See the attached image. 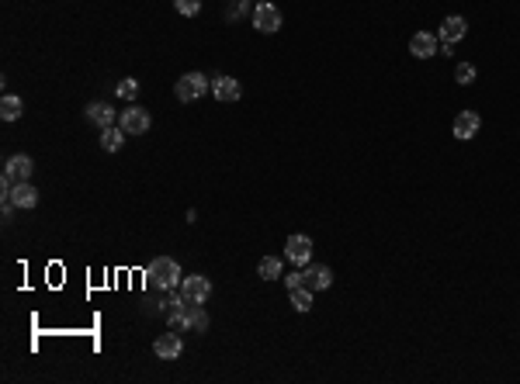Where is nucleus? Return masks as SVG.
Returning a JSON list of instances; mask_svg holds the SVG:
<instances>
[{
	"mask_svg": "<svg viewBox=\"0 0 520 384\" xmlns=\"http://www.w3.org/2000/svg\"><path fill=\"white\" fill-rule=\"evenodd\" d=\"M146 287L149 291H170V287H180V280H184V273H180V263L177 260H170V256H160V260H153L149 267H146Z\"/></svg>",
	"mask_w": 520,
	"mask_h": 384,
	"instance_id": "f257e3e1",
	"label": "nucleus"
},
{
	"mask_svg": "<svg viewBox=\"0 0 520 384\" xmlns=\"http://www.w3.org/2000/svg\"><path fill=\"white\" fill-rule=\"evenodd\" d=\"M208 90H212V80H208L205 73H184V77L174 84V94H177V101H180V104L198 101V97H205Z\"/></svg>",
	"mask_w": 520,
	"mask_h": 384,
	"instance_id": "f03ea898",
	"label": "nucleus"
},
{
	"mask_svg": "<svg viewBox=\"0 0 520 384\" xmlns=\"http://www.w3.org/2000/svg\"><path fill=\"white\" fill-rule=\"evenodd\" d=\"M253 28L257 32H264V35H275V32H281V11L271 4H257L253 8Z\"/></svg>",
	"mask_w": 520,
	"mask_h": 384,
	"instance_id": "7ed1b4c3",
	"label": "nucleus"
},
{
	"mask_svg": "<svg viewBox=\"0 0 520 384\" xmlns=\"http://www.w3.org/2000/svg\"><path fill=\"white\" fill-rule=\"evenodd\" d=\"M118 125L129 132V135H142V132H149V111L146 108H139V104H129L122 115H118Z\"/></svg>",
	"mask_w": 520,
	"mask_h": 384,
	"instance_id": "20e7f679",
	"label": "nucleus"
},
{
	"mask_svg": "<svg viewBox=\"0 0 520 384\" xmlns=\"http://www.w3.org/2000/svg\"><path fill=\"white\" fill-rule=\"evenodd\" d=\"M180 294H184V301H201L205 305L212 298V280L205 273H187L180 280Z\"/></svg>",
	"mask_w": 520,
	"mask_h": 384,
	"instance_id": "39448f33",
	"label": "nucleus"
},
{
	"mask_svg": "<svg viewBox=\"0 0 520 384\" xmlns=\"http://www.w3.org/2000/svg\"><path fill=\"white\" fill-rule=\"evenodd\" d=\"M285 260L295 263V267L313 263V239H309V236H288V242H285Z\"/></svg>",
	"mask_w": 520,
	"mask_h": 384,
	"instance_id": "423d86ee",
	"label": "nucleus"
},
{
	"mask_svg": "<svg viewBox=\"0 0 520 384\" xmlns=\"http://www.w3.org/2000/svg\"><path fill=\"white\" fill-rule=\"evenodd\" d=\"M153 353L160 356V360H177L180 353H184V343H180V332H163V336H156V343H153Z\"/></svg>",
	"mask_w": 520,
	"mask_h": 384,
	"instance_id": "0eeeda50",
	"label": "nucleus"
},
{
	"mask_svg": "<svg viewBox=\"0 0 520 384\" xmlns=\"http://www.w3.org/2000/svg\"><path fill=\"white\" fill-rule=\"evenodd\" d=\"M212 94H215V101L232 104V101L243 97V84H239L236 77H215V80H212Z\"/></svg>",
	"mask_w": 520,
	"mask_h": 384,
	"instance_id": "6e6552de",
	"label": "nucleus"
},
{
	"mask_svg": "<svg viewBox=\"0 0 520 384\" xmlns=\"http://www.w3.org/2000/svg\"><path fill=\"white\" fill-rule=\"evenodd\" d=\"M302 284H306L309 291H326V287L333 284V270H330V267H313V263H306V267H302Z\"/></svg>",
	"mask_w": 520,
	"mask_h": 384,
	"instance_id": "1a4fd4ad",
	"label": "nucleus"
},
{
	"mask_svg": "<svg viewBox=\"0 0 520 384\" xmlns=\"http://www.w3.org/2000/svg\"><path fill=\"white\" fill-rule=\"evenodd\" d=\"M465 32H468V21H465L461 15L444 18V21H440V28H437L440 42H461V39H465Z\"/></svg>",
	"mask_w": 520,
	"mask_h": 384,
	"instance_id": "9d476101",
	"label": "nucleus"
},
{
	"mask_svg": "<svg viewBox=\"0 0 520 384\" xmlns=\"http://www.w3.org/2000/svg\"><path fill=\"white\" fill-rule=\"evenodd\" d=\"M479 128H482V118H479L475 111H461V115L454 118V128H451V132H454V139L465 142V139H475Z\"/></svg>",
	"mask_w": 520,
	"mask_h": 384,
	"instance_id": "9b49d317",
	"label": "nucleus"
},
{
	"mask_svg": "<svg viewBox=\"0 0 520 384\" xmlns=\"http://www.w3.org/2000/svg\"><path fill=\"white\" fill-rule=\"evenodd\" d=\"M409 52H413L416 59H430V56H437V35H430V32H416V35L409 39Z\"/></svg>",
	"mask_w": 520,
	"mask_h": 384,
	"instance_id": "f8f14e48",
	"label": "nucleus"
},
{
	"mask_svg": "<svg viewBox=\"0 0 520 384\" xmlns=\"http://www.w3.org/2000/svg\"><path fill=\"white\" fill-rule=\"evenodd\" d=\"M4 198H11V201H15V208H25V211L39 204V191H35V187H32L28 180L15 184V191H11V194H4Z\"/></svg>",
	"mask_w": 520,
	"mask_h": 384,
	"instance_id": "ddd939ff",
	"label": "nucleus"
},
{
	"mask_svg": "<svg viewBox=\"0 0 520 384\" xmlns=\"http://www.w3.org/2000/svg\"><path fill=\"white\" fill-rule=\"evenodd\" d=\"M32 170H35V163H32V156H11L8 160V166H4V173L8 177H15V184H21V180H28L32 177Z\"/></svg>",
	"mask_w": 520,
	"mask_h": 384,
	"instance_id": "4468645a",
	"label": "nucleus"
},
{
	"mask_svg": "<svg viewBox=\"0 0 520 384\" xmlns=\"http://www.w3.org/2000/svg\"><path fill=\"white\" fill-rule=\"evenodd\" d=\"M125 139H129V132H125L122 125L101 128V149H104V153H118V149L125 146Z\"/></svg>",
	"mask_w": 520,
	"mask_h": 384,
	"instance_id": "2eb2a0df",
	"label": "nucleus"
},
{
	"mask_svg": "<svg viewBox=\"0 0 520 384\" xmlns=\"http://www.w3.org/2000/svg\"><path fill=\"white\" fill-rule=\"evenodd\" d=\"M87 118H91L98 128H111V125H115V111H111L104 101H94V104H87Z\"/></svg>",
	"mask_w": 520,
	"mask_h": 384,
	"instance_id": "dca6fc26",
	"label": "nucleus"
},
{
	"mask_svg": "<svg viewBox=\"0 0 520 384\" xmlns=\"http://www.w3.org/2000/svg\"><path fill=\"white\" fill-rule=\"evenodd\" d=\"M21 111H25V104H21V97H15V94H8L4 101H0V118H4V122H18Z\"/></svg>",
	"mask_w": 520,
	"mask_h": 384,
	"instance_id": "f3484780",
	"label": "nucleus"
},
{
	"mask_svg": "<svg viewBox=\"0 0 520 384\" xmlns=\"http://www.w3.org/2000/svg\"><path fill=\"white\" fill-rule=\"evenodd\" d=\"M187 318H191V332H205L208 329V315L201 301H187Z\"/></svg>",
	"mask_w": 520,
	"mask_h": 384,
	"instance_id": "a211bd4d",
	"label": "nucleus"
},
{
	"mask_svg": "<svg viewBox=\"0 0 520 384\" xmlns=\"http://www.w3.org/2000/svg\"><path fill=\"white\" fill-rule=\"evenodd\" d=\"M257 273L264 277V280H278L281 277V260L278 256H264V260L257 263Z\"/></svg>",
	"mask_w": 520,
	"mask_h": 384,
	"instance_id": "6ab92c4d",
	"label": "nucleus"
},
{
	"mask_svg": "<svg viewBox=\"0 0 520 384\" xmlns=\"http://www.w3.org/2000/svg\"><path fill=\"white\" fill-rule=\"evenodd\" d=\"M292 308L295 311H309L313 308V291L302 284V287H292Z\"/></svg>",
	"mask_w": 520,
	"mask_h": 384,
	"instance_id": "aec40b11",
	"label": "nucleus"
},
{
	"mask_svg": "<svg viewBox=\"0 0 520 384\" xmlns=\"http://www.w3.org/2000/svg\"><path fill=\"white\" fill-rule=\"evenodd\" d=\"M167 322L174 332H191V318H187V305L177 308V311H167Z\"/></svg>",
	"mask_w": 520,
	"mask_h": 384,
	"instance_id": "412c9836",
	"label": "nucleus"
},
{
	"mask_svg": "<svg viewBox=\"0 0 520 384\" xmlns=\"http://www.w3.org/2000/svg\"><path fill=\"white\" fill-rule=\"evenodd\" d=\"M475 77H479V70H475L472 63H458V70H454V80H458L461 87H468V84H475Z\"/></svg>",
	"mask_w": 520,
	"mask_h": 384,
	"instance_id": "4be33fe9",
	"label": "nucleus"
},
{
	"mask_svg": "<svg viewBox=\"0 0 520 384\" xmlns=\"http://www.w3.org/2000/svg\"><path fill=\"white\" fill-rule=\"evenodd\" d=\"M115 94H118L122 101H129V104H132V101H136V94H139V80H132V77H129V80H122V84L115 87Z\"/></svg>",
	"mask_w": 520,
	"mask_h": 384,
	"instance_id": "5701e85b",
	"label": "nucleus"
},
{
	"mask_svg": "<svg viewBox=\"0 0 520 384\" xmlns=\"http://www.w3.org/2000/svg\"><path fill=\"white\" fill-rule=\"evenodd\" d=\"M174 8L184 15V18H194L201 11V0H174Z\"/></svg>",
	"mask_w": 520,
	"mask_h": 384,
	"instance_id": "b1692460",
	"label": "nucleus"
},
{
	"mask_svg": "<svg viewBox=\"0 0 520 384\" xmlns=\"http://www.w3.org/2000/svg\"><path fill=\"white\" fill-rule=\"evenodd\" d=\"M246 11H250V0H236V4L225 11V18H229V21H236V18H239V15H246Z\"/></svg>",
	"mask_w": 520,
	"mask_h": 384,
	"instance_id": "393cba45",
	"label": "nucleus"
},
{
	"mask_svg": "<svg viewBox=\"0 0 520 384\" xmlns=\"http://www.w3.org/2000/svg\"><path fill=\"white\" fill-rule=\"evenodd\" d=\"M285 284H288V291H292V287H302V270L288 273V277H285Z\"/></svg>",
	"mask_w": 520,
	"mask_h": 384,
	"instance_id": "a878e982",
	"label": "nucleus"
},
{
	"mask_svg": "<svg viewBox=\"0 0 520 384\" xmlns=\"http://www.w3.org/2000/svg\"><path fill=\"white\" fill-rule=\"evenodd\" d=\"M440 52H444V56H454V42H440Z\"/></svg>",
	"mask_w": 520,
	"mask_h": 384,
	"instance_id": "bb28decb",
	"label": "nucleus"
},
{
	"mask_svg": "<svg viewBox=\"0 0 520 384\" xmlns=\"http://www.w3.org/2000/svg\"><path fill=\"white\" fill-rule=\"evenodd\" d=\"M257 4H268V0H257Z\"/></svg>",
	"mask_w": 520,
	"mask_h": 384,
	"instance_id": "cd10ccee",
	"label": "nucleus"
}]
</instances>
